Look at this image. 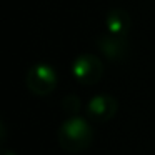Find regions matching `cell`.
I'll list each match as a JSON object with an SVG mask.
<instances>
[{
    "label": "cell",
    "instance_id": "cell-1",
    "mask_svg": "<svg viewBox=\"0 0 155 155\" xmlns=\"http://www.w3.org/2000/svg\"><path fill=\"white\" fill-rule=\"evenodd\" d=\"M57 140L62 150L67 153H80L87 150L94 142V128L84 117L72 115L60 124Z\"/></svg>",
    "mask_w": 155,
    "mask_h": 155
},
{
    "label": "cell",
    "instance_id": "cell-2",
    "mask_svg": "<svg viewBox=\"0 0 155 155\" xmlns=\"http://www.w3.org/2000/svg\"><path fill=\"white\" fill-rule=\"evenodd\" d=\"M25 85L30 94L37 97H47L57 87V72L48 64H35L25 75Z\"/></svg>",
    "mask_w": 155,
    "mask_h": 155
},
{
    "label": "cell",
    "instance_id": "cell-3",
    "mask_svg": "<svg viewBox=\"0 0 155 155\" xmlns=\"http://www.w3.org/2000/svg\"><path fill=\"white\" fill-rule=\"evenodd\" d=\"M72 75L80 85L92 87L100 82L104 75V64L97 55L82 54L72 64Z\"/></svg>",
    "mask_w": 155,
    "mask_h": 155
},
{
    "label": "cell",
    "instance_id": "cell-4",
    "mask_svg": "<svg viewBox=\"0 0 155 155\" xmlns=\"http://www.w3.org/2000/svg\"><path fill=\"white\" fill-rule=\"evenodd\" d=\"M118 112V102L115 97L107 94H98L92 97L87 104V115L97 124H105L112 120Z\"/></svg>",
    "mask_w": 155,
    "mask_h": 155
},
{
    "label": "cell",
    "instance_id": "cell-5",
    "mask_svg": "<svg viewBox=\"0 0 155 155\" xmlns=\"http://www.w3.org/2000/svg\"><path fill=\"white\" fill-rule=\"evenodd\" d=\"M97 48L104 57L112 62H122L128 54V40L125 37H117L112 34H102L95 40Z\"/></svg>",
    "mask_w": 155,
    "mask_h": 155
},
{
    "label": "cell",
    "instance_id": "cell-6",
    "mask_svg": "<svg viewBox=\"0 0 155 155\" xmlns=\"http://www.w3.org/2000/svg\"><path fill=\"white\" fill-rule=\"evenodd\" d=\"M105 27H107V34L127 38L132 27V17L124 8H114L105 17Z\"/></svg>",
    "mask_w": 155,
    "mask_h": 155
},
{
    "label": "cell",
    "instance_id": "cell-7",
    "mask_svg": "<svg viewBox=\"0 0 155 155\" xmlns=\"http://www.w3.org/2000/svg\"><path fill=\"white\" fill-rule=\"evenodd\" d=\"M62 105H64V108L67 110V114H70V117H72V115H75L78 112V108H80V100H78L75 95H68V97L64 98Z\"/></svg>",
    "mask_w": 155,
    "mask_h": 155
},
{
    "label": "cell",
    "instance_id": "cell-8",
    "mask_svg": "<svg viewBox=\"0 0 155 155\" xmlns=\"http://www.w3.org/2000/svg\"><path fill=\"white\" fill-rule=\"evenodd\" d=\"M4 155H15L14 152H10V150H4Z\"/></svg>",
    "mask_w": 155,
    "mask_h": 155
}]
</instances>
